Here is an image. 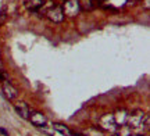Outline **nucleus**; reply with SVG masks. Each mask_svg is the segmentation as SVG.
Returning <instances> with one entry per match:
<instances>
[{"instance_id":"obj_10","label":"nucleus","mask_w":150,"mask_h":136,"mask_svg":"<svg viewBox=\"0 0 150 136\" xmlns=\"http://www.w3.org/2000/svg\"><path fill=\"white\" fill-rule=\"evenodd\" d=\"M43 1H45V0H27V1H25V7H27L29 11L36 13V11L40 8V6L43 4Z\"/></svg>"},{"instance_id":"obj_14","label":"nucleus","mask_w":150,"mask_h":136,"mask_svg":"<svg viewBox=\"0 0 150 136\" xmlns=\"http://www.w3.org/2000/svg\"><path fill=\"white\" fill-rule=\"evenodd\" d=\"M0 56H1V50H0Z\"/></svg>"},{"instance_id":"obj_8","label":"nucleus","mask_w":150,"mask_h":136,"mask_svg":"<svg viewBox=\"0 0 150 136\" xmlns=\"http://www.w3.org/2000/svg\"><path fill=\"white\" fill-rule=\"evenodd\" d=\"M79 1L81 11H91L95 10L97 6L100 4V0H78Z\"/></svg>"},{"instance_id":"obj_1","label":"nucleus","mask_w":150,"mask_h":136,"mask_svg":"<svg viewBox=\"0 0 150 136\" xmlns=\"http://www.w3.org/2000/svg\"><path fill=\"white\" fill-rule=\"evenodd\" d=\"M127 124L132 129H147L149 128V115L138 110L132 114H128Z\"/></svg>"},{"instance_id":"obj_2","label":"nucleus","mask_w":150,"mask_h":136,"mask_svg":"<svg viewBox=\"0 0 150 136\" xmlns=\"http://www.w3.org/2000/svg\"><path fill=\"white\" fill-rule=\"evenodd\" d=\"M61 10L64 17H75L79 14V1L78 0H64V3L61 6Z\"/></svg>"},{"instance_id":"obj_4","label":"nucleus","mask_w":150,"mask_h":136,"mask_svg":"<svg viewBox=\"0 0 150 136\" xmlns=\"http://www.w3.org/2000/svg\"><path fill=\"white\" fill-rule=\"evenodd\" d=\"M99 126L102 128V129H104V131L107 132H115L117 131V124H115V121H114V117H112V114H104L100 118V121H99Z\"/></svg>"},{"instance_id":"obj_7","label":"nucleus","mask_w":150,"mask_h":136,"mask_svg":"<svg viewBox=\"0 0 150 136\" xmlns=\"http://www.w3.org/2000/svg\"><path fill=\"white\" fill-rule=\"evenodd\" d=\"M14 109H16L17 114L20 115L21 118L28 120L29 113H31V109L28 107V104L25 103V101H16V103H14Z\"/></svg>"},{"instance_id":"obj_13","label":"nucleus","mask_w":150,"mask_h":136,"mask_svg":"<svg viewBox=\"0 0 150 136\" xmlns=\"http://www.w3.org/2000/svg\"><path fill=\"white\" fill-rule=\"evenodd\" d=\"M145 8L149 10V0H145Z\"/></svg>"},{"instance_id":"obj_5","label":"nucleus","mask_w":150,"mask_h":136,"mask_svg":"<svg viewBox=\"0 0 150 136\" xmlns=\"http://www.w3.org/2000/svg\"><path fill=\"white\" fill-rule=\"evenodd\" d=\"M45 16L47 17L52 22H61L64 20V14H63V10H61V6H59V4L52 6V7L46 11Z\"/></svg>"},{"instance_id":"obj_9","label":"nucleus","mask_w":150,"mask_h":136,"mask_svg":"<svg viewBox=\"0 0 150 136\" xmlns=\"http://www.w3.org/2000/svg\"><path fill=\"white\" fill-rule=\"evenodd\" d=\"M112 117H114V121H115L117 126H124V125H127V118H128V113H127L125 110H118V111H115V113L112 114Z\"/></svg>"},{"instance_id":"obj_11","label":"nucleus","mask_w":150,"mask_h":136,"mask_svg":"<svg viewBox=\"0 0 150 136\" xmlns=\"http://www.w3.org/2000/svg\"><path fill=\"white\" fill-rule=\"evenodd\" d=\"M53 129L56 132L61 133L63 136H71V135H72V133H71V131H70V128H68V126H65L64 124H60V122L53 124Z\"/></svg>"},{"instance_id":"obj_6","label":"nucleus","mask_w":150,"mask_h":136,"mask_svg":"<svg viewBox=\"0 0 150 136\" xmlns=\"http://www.w3.org/2000/svg\"><path fill=\"white\" fill-rule=\"evenodd\" d=\"M1 90H3V94L6 96L7 100H16L18 97V90L17 87L11 83L10 81H3V85H1Z\"/></svg>"},{"instance_id":"obj_3","label":"nucleus","mask_w":150,"mask_h":136,"mask_svg":"<svg viewBox=\"0 0 150 136\" xmlns=\"http://www.w3.org/2000/svg\"><path fill=\"white\" fill-rule=\"evenodd\" d=\"M28 120L31 121L32 125L38 126V128H46V126L49 125L46 115L42 114L40 111H31V113H29V117H28Z\"/></svg>"},{"instance_id":"obj_12","label":"nucleus","mask_w":150,"mask_h":136,"mask_svg":"<svg viewBox=\"0 0 150 136\" xmlns=\"http://www.w3.org/2000/svg\"><path fill=\"white\" fill-rule=\"evenodd\" d=\"M0 132H1V133H3L4 136H8V133H7V131H6L4 128H0Z\"/></svg>"}]
</instances>
